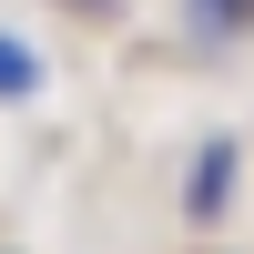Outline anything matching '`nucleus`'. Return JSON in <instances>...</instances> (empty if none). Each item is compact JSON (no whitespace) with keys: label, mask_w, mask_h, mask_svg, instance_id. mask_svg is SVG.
<instances>
[{"label":"nucleus","mask_w":254,"mask_h":254,"mask_svg":"<svg viewBox=\"0 0 254 254\" xmlns=\"http://www.w3.org/2000/svg\"><path fill=\"white\" fill-rule=\"evenodd\" d=\"M234 173H244L234 132H214V142L193 153V173H183V224H224V203H234Z\"/></svg>","instance_id":"obj_1"},{"label":"nucleus","mask_w":254,"mask_h":254,"mask_svg":"<svg viewBox=\"0 0 254 254\" xmlns=\"http://www.w3.org/2000/svg\"><path fill=\"white\" fill-rule=\"evenodd\" d=\"M31 92H41V51L0 31V102H31Z\"/></svg>","instance_id":"obj_2"},{"label":"nucleus","mask_w":254,"mask_h":254,"mask_svg":"<svg viewBox=\"0 0 254 254\" xmlns=\"http://www.w3.org/2000/svg\"><path fill=\"white\" fill-rule=\"evenodd\" d=\"M193 20H203V31H244V20H254V0H193Z\"/></svg>","instance_id":"obj_3"},{"label":"nucleus","mask_w":254,"mask_h":254,"mask_svg":"<svg viewBox=\"0 0 254 254\" xmlns=\"http://www.w3.org/2000/svg\"><path fill=\"white\" fill-rule=\"evenodd\" d=\"M71 10H92V20H102V10H112V0H71Z\"/></svg>","instance_id":"obj_4"}]
</instances>
